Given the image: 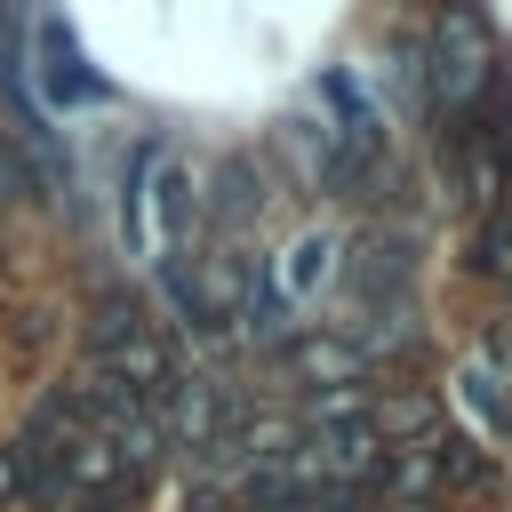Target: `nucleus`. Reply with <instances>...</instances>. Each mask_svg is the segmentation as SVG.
Listing matches in <instances>:
<instances>
[{
  "label": "nucleus",
  "mask_w": 512,
  "mask_h": 512,
  "mask_svg": "<svg viewBox=\"0 0 512 512\" xmlns=\"http://www.w3.org/2000/svg\"><path fill=\"white\" fill-rule=\"evenodd\" d=\"M88 352H96V376L128 384V392L152 400V408H160V392L176 384V352H168V336L144 320L136 296H104V304H96V320H88Z\"/></svg>",
  "instance_id": "nucleus-1"
},
{
  "label": "nucleus",
  "mask_w": 512,
  "mask_h": 512,
  "mask_svg": "<svg viewBox=\"0 0 512 512\" xmlns=\"http://www.w3.org/2000/svg\"><path fill=\"white\" fill-rule=\"evenodd\" d=\"M424 56H432V64H424V72H432V96H440L456 120L496 96V64H504V56H496V32H488V16H480L472 0H448V8H440Z\"/></svg>",
  "instance_id": "nucleus-2"
},
{
  "label": "nucleus",
  "mask_w": 512,
  "mask_h": 512,
  "mask_svg": "<svg viewBox=\"0 0 512 512\" xmlns=\"http://www.w3.org/2000/svg\"><path fill=\"white\" fill-rule=\"evenodd\" d=\"M280 368H288L296 384H312V392H352V384L368 376V352H360L344 328H328V336H288V344H280Z\"/></svg>",
  "instance_id": "nucleus-3"
},
{
  "label": "nucleus",
  "mask_w": 512,
  "mask_h": 512,
  "mask_svg": "<svg viewBox=\"0 0 512 512\" xmlns=\"http://www.w3.org/2000/svg\"><path fill=\"white\" fill-rule=\"evenodd\" d=\"M416 448H424V464H432V488L472 496V488H488V480H496V464L480 456V440H472V432H456V424H432Z\"/></svg>",
  "instance_id": "nucleus-4"
},
{
  "label": "nucleus",
  "mask_w": 512,
  "mask_h": 512,
  "mask_svg": "<svg viewBox=\"0 0 512 512\" xmlns=\"http://www.w3.org/2000/svg\"><path fill=\"white\" fill-rule=\"evenodd\" d=\"M328 272H336V240H328V232H304V240L288 248V264H280V296H312Z\"/></svg>",
  "instance_id": "nucleus-5"
},
{
  "label": "nucleus",
  "mask_w": 512,
  "mask_h": 512,
  "mask_svg": "<svg viewBox=\"0 0 512 512\" xmlns=\"http://www.w3.org/2000/svg\"><path fill=\"white\" fill-rule=\"evenodd\" d=\"M40 48H48V96H96V72H80V48L56 24L40 32Z\"/></svg>",
  "instance_id": "nucleus-6"
},
{
  "label": "nucleus",
  "mask_w": 512,
  "mask_h": 512,
  "mask_svg": "<svg viewBox=\"0 0 512 512\" xmlns=\"http://www.w3.org/2000/svg\"><path fill=\"white\" fill-rule=\"evenodd\" d=\"M32 192V168H24V152H16V136L0 128V208H16Z\"/></svg>",
  "instance_id": "nucleus-7"
},
{
  "label": "nucleus",
  "mask_w": 512,
  "mask_h": 512,
  "mask_svg": "<svg viewBox=\"0 0 512 512\" xmlns=\"http://www.w3.org/2000/svg\"><path fill=\"white\" fill-rule=\"evenodd\" d=\"M488 272H512V208H504L496 232H488Z\"/></svg>",
  "instance_id": "nucleus-8"
},
{
  "label": "nucleus",
  "mask_w": 512,
  "mask_h": 512,
  "mask_svg": "<svg viewBox=\"0 0 512 512\" xmlns=\"http://www.w3.org/2000/svg\"><path fill=\"white\" fill-rule=\"evenodd\" d=\"M24 496V464H16V448H0V504H16Z\"/></svg>",
  "instance_id": "nucleus-9"
},
{
  "label": "nucleus",
  "mask_w": 512,
  "mask_h": 512,
  "mask_svg": "<svg viewBox=\"0 0 512 512\" xmlns=\"http://www.w3.org/2000/svg\"><path fill=\"white\" fill-rule=\"evenodd\" d=\"M184 512H240V504H232L224 488H192V504H184Z\"/></svg>",
  "instance_id": "nucleus-10"
}]
</instances>
